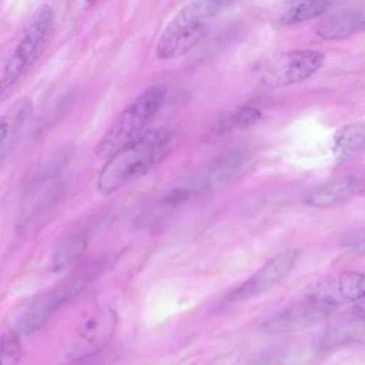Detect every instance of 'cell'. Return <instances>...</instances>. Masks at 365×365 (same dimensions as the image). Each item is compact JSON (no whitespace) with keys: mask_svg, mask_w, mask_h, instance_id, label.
Here are the masks:
<instances>
[{"mask_svg":"<svg viewBox=\"0 0 365 365\" xmlns=\"http://www.w3.org/2000/svg\"><path fill=\"white\" fill-rule=\"evenodd\" d=\"M172 135L163 128L148 130L110 158L101 170L97 190L110 195L145 175L171 148Z\"/></svg>","mask_w":365,"mask_h":365,"instance_id":"6da1fadb","label":"cell"},{"mask_svg":"<svg viewBox=\"0 0 365 365\" xmlns=\"http://www.w3.org/2000/svg\"><path fill=\"white\" fill-rule=\"evenodd\" d=\"M167 93L164 85H154L128 104L96 145L97 158L108 159L139 138L163 104Z\"/></svg>","mask_w":365,"mask_h":365,"instance_id":"7a4b0ae2","label":"cell"},{"mask_svg":"<svg viewBox=\"0 0 365 365\" xmlns=\"http://www.w3.org/2000/svg\"><path fill=\"white\" fill-rule=\"evenodd\" d=\"M218 8L210 0H193L172 18L156 44L163 60L181 57L195 47L205 31V21Z\"/></svg>","mask_w":365,"mask_h":365,"instance_id":"3957f363","label":"cell"},{"mask_svg":"<svg viewBox=\"0 0 365 365\" xmlns=\"http://www.w3.org/2000/svg\"><path fill=\"white\" fill-rule=\"evenodd\" d=\"M52 17L51 8L44 4L29 20L23 38L8 61L0 80V102L12 95L24 71L38 58L49 32Z\"/></svg>","mask_w":365,"mask_h":365,"instance_id":"277c9868","label":"cell"},{"mask_svg":"<svg viewBox=\"0 0 365 365\" xmlns=\"http://www.w3.org/2000/svg\"><path fill=\"white\" fill-rule=\"evenodd\" d=\"M323 61L324 55L318 51H286L261 63L255 69V78L265 87H284L309 77Z\"/></svg>","mask_w":365,"mask_h":365,"instance_id":"5b68a950","label":"cell"},{"mask_svg":"<svg viewBox=\"0 0 365 365\" xmlns=\"http://www.w3.org/2000/svg\"><path fill=\"white\" fill-rule=\"evenodd\" d=\"M299 255L297 248L278 252L242 284L227 293L222 303L241 301L269 289L289 274Z\"/></svg>","mask_w":365,"mask_h":365,"instance_id":"8992f818","label":"cell"},{"mask_svg":"<svg viewBox=\"0 0 365 365\" xmlns=\"http://www.w3.org/2000/svg\"><path fill=\"white\" fill-rule=\"evenodd\" d=\"M339 304V302L328 293L313 294L282 311L266 326L272 331L301 328L329 314Z\"/></svg>","mask_w":365,"mask_h":365,"instance_id":"52a82bcc","label":"cell"},{"mask_svg":"<svg viewBox=\"0 0 365 365\" xmlns=\"http://www.w3.org/2000/svg\"><path fill=\"white\" fill-rule=\"evenodd\" d=\"M32 112V100L25 96L15 101L0 117V165L14 148Z\"/></svg>","mask_w":365,"mask_h":365,"instance_id":"ba28073f","label":"cell"},{"mask_svg":"<svg viewBox=\"0 0 365 365\" xmlns=\"http://www.w3.org/2000/svg\"><path fill=\"white\" fill-rule=\"evenodd\" d=\"M116 319L115 312L110 309L96 310L81 331V337L86 345L76 359H88L99 352L110 339Z\"/></svg>","mask_w":365,"mask_h":365,"instance_id":"9c48e42d","label":"cell"},{"mask_svg":"<svg viewBox=\"0 0 365 365\" xmlns=\"http://www.w3.org/2000/svg\"><path fill=\"white\" fill-rule=\"evenodd\" d=\"M361 180L354 175L343 177L318 186L304 197L306 205L314 207H328L341 203L358 192Z\"/></svg>","mask_w":365,"mask_h":365,"instance_id":"30bf717a","label":"cell"},{"mask_svg":"<svg viewBox=\"0 0 365 365\" xmlns=\"http://www.w3.org/2000/svg\"><path fill=\"white\" fill-rule=\"evenodd\" d=\"M364 28L363 13L342 11L333 13L317 25V34L324 39L336 40L346 38Z\"/></svg>","mask_w":365,"mask_h":365,"instance_id":"8fae6325","label":"cell"},{"mask_svg":"<svg viewBox=\"0 0 365 365\" xmlns=\"http://www.w3.org/2000/svg\"><path fill=\"white\" fill-rule=\"evenodd\" d=\"M68 296L67 290H58L36 300L25 312L19 323L22 334H30L40 329L60 307Z\"/></svg>","mask_w":365,"mask_h":365,"instance_id":"7c38bea8","label":"cell"},{"mask_svg":"<svg viewBox=\"0 0 365 365\" xmlns=\"http://www.w3.org/2000/svg\"><path fill=\"white\" fill-rule=\"evenodd\" d=\"M363 123L345 125L337 129L331 139V150L336 163H343L355 157L364 146Z\"/></svg>","mask_w":365,"mask_h":365,"instance_id":"4fadbf2b","label":"cell"},{"mask_svg":"<svg viewBox=\"0 0 365 365\" xmlns=\"http://www.w3.org/2000/svg\"><path fill=\"white\" fill-rule=\"evenodd\" d=\"M329 4L328 0H286L282 4L277 20L282 25L304 22L323 15Z\"/></svg>","mask_w":365,"mask_h":365,"instance_id":"5bb4252c","label":"cell"},{"mask_svg":"<svg viewBox=\"0 0 365 365\" xmlns=\"http://www.w3.org/2000/svg\"><path fill=\"white\" fill-rule=\"evenodd\" d=\"M87 246L86 240L78 236L64 240L57 248L53 259V267L59 271L78 262Z\"/></svg>","mask_w":365,"mask_h":365,"instance_id":"9a60e30c","label":"cell"},{"mask_svg":"<svg viewBox=\"0 0 365 365\" xmlns=\"http://www.w3.org/2000/svg\"><path fill=\"white\" fill-rule=\"evenodd\" d=\"M364 276L357 272H346L337 279V295L342 302H355L364 296Z\"/></svg>","mask_w":365,"mask_h":365,"instance_id":"2e32d148","label":"cell"},{"mask_svg":"<svg viewBox=\"0 0 365 365\" xmlns=\"http://www.w3.org/2000/svg\"><path fill=\"white\" fill-rule=\"evenodd\" d=\"M261 116L258 108L250 106H243L226 118L222 128L225 130L246 128L257 123Z\"/></svg>","mask_w":365,"mask_h":365,"instance_id":"e0dca14e","label":"cell"},{"mask_svg":"<svg viewBox=\"0 0 365 365\" xmlns=\"http://www.w3.org/2000/svg\"><path fill=\"white\" fill-rule=\"evenodd\" d=\"M20 356V346L14 338L4 336L0 339V364L16 363Z\"/></svg>","mask_w":365,"mask_h":365,"instance_id":"ac0fdd59","label":"cell"},{"mask_svg":"<svg viewBox=\"0 0 365 365\" xmlns=\"http://www.w3.org/2000/svg\"><path fill=\"white\" fill-rule=\"evenodd\" d=\"M192 195L189 187H175L170 190L160 202L170 210L188 202Z\"/></svg>","mask_w":365,"mask_h":365,"instance_id":"d6986e66","label":"cell"},{"mask_svg":"<svg viewBox=\"0 0 365 365\" xmlns=\"http://www.w3.org/2000/svg\"><path fill=\"white\" fill-rule=\"evenodd\" d=\"M168 208L159 202L157 206L141 213L137 217L135 224L138 227H147L157 222L168 211Z\"/></svg>","mask_w":365,"mask_h":365,"instance_id":"ffe728a7","label":"cell"},{"mask_svg":"<svg viewBox=\"0 0 365 365\" xmlns=\"http://www.w3.org/2000/svg\"><path fill=\"white\" fill-rule=\"evenodd\" d=\"M355 304L353 307V312L355 316H356L359 319L364 321V297L356 301Z\"/></svg>","mask_w":365,"mask_h":365,"instance_id":"44dd1931","label":"cell"},{"mask_svg":"<svg viewBox=\"0 0 365 365\" xmlns=\"http://www.w3.org/2000/svg\"><path fill=\"white\" fill-rule=\"evenodd\" d=\"M216 6L220 8L222 6L229 4L234 0H210Z\"/></svg>","mask_w":365,"mask_h":365,"instance_id":"7402d4cb","label":"cell"},{"mask_svg":"<svg viewBox=\"0 0 365 365\" xmlns=\"http://www.w3.org/2000/svg\"><path fill=\"white\" fill-rule=\"evenodd\" d=\"M96 0H86V2L91 5L92 4H93Z\"/></svg>","mask_w":365,"mask_h":365,"instance_id":"603a6c76","label":"cell"}]
</instances>
